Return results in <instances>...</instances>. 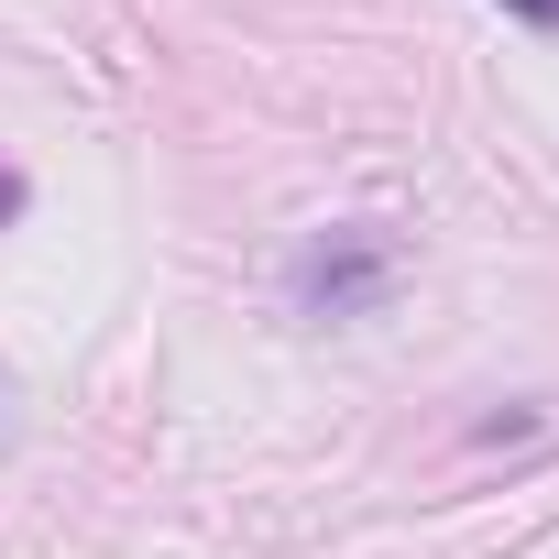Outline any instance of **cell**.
<instances>
[{
	"label": "cell",
	"mask_w": 559,
	"mask_h": 559,
	"mask_svg": "<svg viewBox=\"0 0 559 559\" xmlns=\"http://www.w3.org/2000/svg\"><path fill=\"white\" fill-rule=\"evenodd\" d=\"M12 219H23V176H12V165H0V230H12Z\"/></svg>",
	"instance_id": "cell-2"
},
{
	"label": "cell",
	"mask_w": 559,
	"mask_h": 559,
	"mask_svg": "<svg viewBox=\"0 0 559 559\" xmlns=\"http://www.w3.org/2000/svg\"><path fill=\"white\" fill-rule=\"evenodd\" d=\"M504 12H515V23H548V34H559V0H504Z\"/></svg>",
	"instance_id": "cell-3"
},
{
	"label": "cell",
	"mask_w": 559,
	"mask_h": 559,
	"mask_svg": "<svg viewBox=\"0 0 559 559\" xmlns=\"http://www.w3.org/2000/svg\"><path fill=\"white\" fill-rule=\"evenodd\" d=\"M297 308L308 319H362V308H384V286H395V241L373 230V219H352V230H319L308 252H297Z\"/></svg>",
	"instance_id": "cell-1"
}]
</instances>
